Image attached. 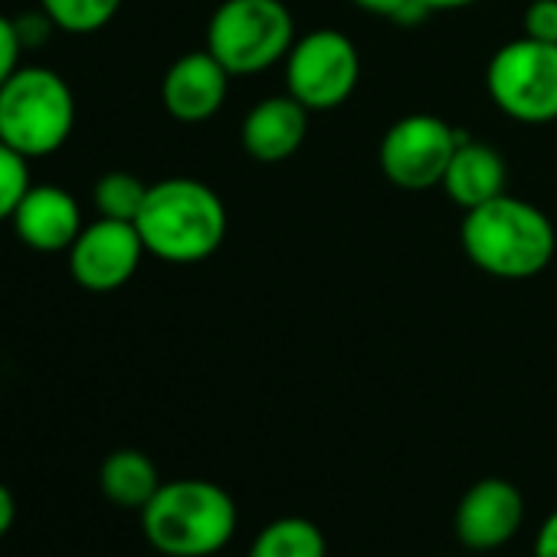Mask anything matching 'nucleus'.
<instances>
[{
  "label": "nucleus",
  "instance_id": "obj_26",
  "mask_svg": "<svg viewBox=\"0 0 557 557\" xmlns=\"http://www.w3.org/2000/svg\"><path fill=\"white\" fill-rule=\"evenodd\" d=\"M420 4H423L430 14H436V11H459V8H472V4H479V0H420Z\"/></svg>",
  "mask_w": 557,
  "mask_h": 557
},
{
  "label": "nucleus",
  "instance_id": "obj_11",
  "mask_svg": "<svg viewBox=\"0 0 557 557\" xmlns=\"http://www.w3.org/2000/svg\"><path fill=\"white\" fill-rule=\"evenodd\" d=\"M226 89H230L226 66L210 50H194L168 66L161 83V102L171 119L197 125L223 109Z\"/></svg>",
  "mask_w": 557,
  "mask_h": 557
},
{
  "label": "nucleus",
  "instance_id": "obj_22",
  "mask_svg": "<svg viewBox=\"0 0 557 557\" xmlns=\"http://www.w3.org/2000/svg\"><path fill=\"white\" fill-rule=\"evenodd\" d=\"M21 57H24V44H21L17 24L0 14V86L21 70Z\"/></svg>",
  "mask_w": 557,
  "mask_h": 557
},
{
  "label": "nucleus",
  "instance_id": "obj_3",
  "mask_svg": "<svg viewBox=\"0 0 557 557\" xmlns=\"http://www.w3.org/2000/svg\"><path fill=\"white\" fill-rule=\"evenodd\" d=\"M233 495L207 479L161 482L154 498L141 508V531L148 544L168 557H210L236 534Z\"/></svg>",
  "mask_w": 557,
  "mask_h": 557
},
{
  "label": "nucleus",
  "instance_id": "obj_8",
  "mask_svg": "<svg viewBox=\"0 0 557 557\" xmlns=\"http://www.w3.org/2000/svg\"><path fill=\"white\" fill-rule=\"evenodd\" d=\"M459 141L462 132L436 115H404L381 138V171L400 190H430L443 184Z\"/></svg>",
  "mask_w": 557,
  "mask_h": 557
},
{
  "label": "nucleus",
  "instance_id": "obj_2",
  "mask_svg": "<svg viewBox=\"0 0 557 557\" xmlns=\"http://www.w3.org/2000/svg\"><path fill=\"white\" fill-rule=\"evenodd\" d=\"M135 226L151 256L190 265L220 249L226 236V207L203 181L168 177L148 187Z\"/></svg>",
  "mask_w": 557,
  "mask_h": 557
},
{
  "label": "nucleus",
  "instance_id": "obj_13",
  "mask_svg": "<svg viewBox=\"0 0 557 557\" xmlns=\"http://www.w3.org/2000/svg\"><path fill=\"white\" fill-rule=\"evenodd\" d=\"M309 132V109L293 96H272L256 102L243 119V148L262 161L278 164L293 158Z\"/></svg>",
  "mask_w": 557,
  "mask_h": 557
},
{
  "label": "nucleus",
  "instance_id": "obj_21",
  "mask_svg": "<svg viewBox=\"0 0 557 557\" xmlns=\"http://www.w3.org/2000/svg\"><path fill=\"white\" fill-rule=\"evenodd\" d=\"M524 37L541 44H557V0H531L521 17Z\"/></svg>",
  "mask_w": 557,
  "mask_h": 557
},
{
  "label": "nucleus",
  "instance_id": "obj_16",
  "mask_svg": "<svg viewBox=\"0 0 557 557\" xmlns=\"http://www.w3.org/2000/svg\"><path fill=\"white\" fill-rule=\"evenodd\" d=\"M329 541L322 528L302 515H286L269 521L249 547V557H325Z\"/></svg>",
  "mask_w": 557,
  "mask_h": 557
},
{
  "label": "nucleus",
  "instance_id": "obj_15",
  "mask_svg": "<svg viewBox=\"0 0 557 557\" xmlns=\"http://www.w3.org/2000/svg\"><path fill=\"white\" fill-rule=\"evenodd\" d=\"M99 485L109 502L141 511L161 488V475H158V466L145 453L115 449L112 456H106L99 469Z\"/></svg>",
  "mask_w": 557,
  "mask_h": 557
},
{
  "label": "nucleus",
  "instance_id": "obj_24",
  "mask_svg": "<svg viewBox=\"0 0 557 557\" xmlns=\"http://www.w3.org/2000/svg\"><path fill=\"white\" fill-rule=\"evenodd\" d=\"M534 557H557V508L541 521L534 534Z\"/></svg>",
  "mask_w": 557,
  "mask_h": 557
},
{
  "label": "nucleus",
  "instance_id": "obj_5",
  "mask_svg": "<svg viewBox=\"0 0 557 557\" xmlns=\"http://www.w3.org/2000/svg\"><path fill=\"white\" fill-rule=\"evenodd\" d=\"M296 21L283 0H223L207 24V50L230 76H252L286 60Z\"/></svg>",
  "mask_w": 557,
  "mask_h": 557
},
{
  "label": "nucleus",
  "instance_id": "obj_23",
  "mask_svg": "<svg viewBox=\"0 0 557 557\" xmlns=\"http://www.w3.org/2000/svg\"><path fill=\"white\" fill-rule=\"evenodd\" d=\"M14 24H17V34H21V44H24V50L47 44L50 30H57V27H53V21H50L44 11H37V14H24V17H17Z\"/></svg>",
  "mask_w": 557,
  "mask_h": 557
},
{
  "label": "nucleus",
  "instance_id": "obj_9",
  "mask_svg": "<svg viewBox=\"0 0 557 557\" xmlns=\"http://www.w3.org/2000/svg\"><path fill=\"white\" fill-rule=\"evenodd\" d=\"M145 243L135 223L99 216L70 246V275L86 293H115L138 272Z\"/></svg>",
  "mask_w": 557,
  "mask_h": 557
},
{
  "label": "nucleus",
  "instance_id": "obj_18",
  "mask_svg": "<svg viewBox=\"0 0 557 557\" xmlns=\"http://www.w3.org/2000/svg\"><path fill=\"white\" fill-rule=\"evenodd\" d=\"M148 187L141 177L128 174V171H112V174H102L92 187V203L99 210V216H109V220H128L135 223L141 207H145V197H148Z\"/></svg>",
  "mask_w": 557,
  "mask_h": 557
},
{
  "label": "nucleus",
  "instance_id": "obj_17",
  "mask_svg": "<svg viewBox=\"0 0 557 557\" xmlns=\"http://www.w3.org/2000/svg\"><path fill=\"white\" fill-rule=\"evenodd\" d=\"M40 11L53 21L57 30L89 37L115 21L122 0H40Z\"/></svg>",
  "mask_w": 557,
  "mask_h": 557
},
{
  "label": "nucleus",
  "instance_id": "obj_27",
  "mask_svg": "<svg viewBox=\"0 0 557 557\" xmlns=\"http://www.w3.org/2000/svg\"><path fill=\"white\" fill-rule=\"evenodd\" d=\"M459 557H462V554H459Z\"/></svg>",
  "mask_w": 557,
  "mask_h": 557
},
{
  "label": "nucleus",
  "instance_id": "obj_6",
  "mask_svg": "<svg viewBox=\"0 0 557 557\" xmlns=\"http://www.w3.org/2000/svg\"><path fill=\"white\" fill-rule=\"evenodd\" d=\"M485 86L492 102L515 122L544 125L557 119V44L511 40L488 60Z\"/></svg>",
  "mask_w": 557,
  "mask_h": 557
},
{
  "label": "nucleus",
  "instance_id": "obj_1",
  "mask_svg": "<svg viewBox=\"0 0 557 557\" xmlns=\"http://www.w3.org/2000/svg\"><path fill=\"white\" fill-rule=\"evenodd\" d=\"M459 239L475 269L511 283L544 272L557 249V233L547 213L511 194L466 210Z\"/></svg>",
  "mask_w": 557,
  "mask_h": 557
},
{
  "label": "nucleus",
  "instance_id": "obj_10",
  "mask_svg": "<svg viewBox=\"0 0 557 557\" xmlns=\"http://www.w3.org/2000/svg\"><path fill=\"white\" fill-rule=\"evenodd\" d=\"M524 521V495L508 479H479L456 508V537L466 550H495L508 544Z\"/></svg>",
  "mask_w": 557,
  "mask_h": 557
},
{
  "label": "nucleus",
  "instance_id": "obj_25",
  "mask_svg": "<svg viewBox=\"0 0 557 557\" xmlns=\"http://www.w3.org/2000/svg\"><path fill=\"white\" fill-rule=\"evenodd\" d=\"M17 521V502H14V492L0 482V537H4Z\"/></svg>",
  "mask_w": 557,
  "mask_h": 557
},
{
  "label": "nucleus",
  "instance_id": "obj_4",
  "mask_svg": "<svg viewBox=\"0 0 557 557\" xmlns=\"http://www.w3.org/2000/svg\"><path fill=\"white\" fill-rule=\"evenodd\" d=\"M76 125V96L50 66H21L0 86V141L24 158L57 154Z\"/></svg>",
  "mask_w": 557,
  "mask_h": 557
},
{
  "label": "nucleus",
  "instance_id": "obj_7",
  "mask_svg": "<svg viewBox=\"0 0 557 557\" xmlns=\"http://www.w3.org/2000/svg\"><path fill=\"white\" fill-rule=\"evenodd\" d=\"M358 79H361L358 47L332 27L296 37L286 57L289 96L299 99L309 112H332L345 106L358 89Z\"/></svg>",
  "mask_w": 557,
  "mask_h": 557
},
{
  "label": "nucleus",
  "instance_id": "obj_20",
  "mask_svg": "<svg viewBox=\"0 0 557 557\" xmlns=\"http://www.w3.org/2000/svg\"><path fill=\"white\" fill-rule=\"evenodd\" d=\"M355 4L368 14L387 17L400 27H417L420 21L430 17V11L420 4V0H355Z\"/></svg>",
  "mask_w": 557,
  "mask_h": 557
},
{
  "label": "nucleus",
  "instance_id": "obj_19",
  "mask_svg": "<svg viewBox=\"0 0 557 557\" xmlns=\"http://www.w3.org/2000/svg\"><path fill=\"white\" fill-rule=\"evenodd\" d=\"M30 187V158L14 151L8 141H0V223L17 213Z\"/></svg>",
  "mask_w": 557,
  "mask_h": 557
},
{
  "label": "nucleus",
  "instance_id": "obj_14",
  "mask_svg": "<svg viewBox=\"0 0 557 557\" xmlns=\"http://www.w3.org/2000/svg\"><path fill=\"white\" fill-rule=\"evenodd\" d=\"M505 181H508V168L505 158L485 145V141H469L462 135L446 174H443V190L453 203H459L462 210L482 207L495 197L505 194Z\"/></svg>",
  "mask_w": 557,
  "mask_h": 557
},
{
  "label": "nucleus",
  "instance_id": "obj_12",
  "mask_svg": "<svg viewBox=\"0 0 557 557\" xmlns=\"http://www.w3.org/2000/svg\"><path fill=\"white\" fill-rule=\"evenodd\" d=\"M11 223L24 246L37 252H70L83 233V210L60 184H34Z\"/></svg>",
  "mask_w": 557,
  "mask_h": 557
}]
</instances>
